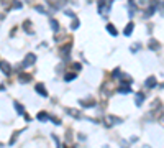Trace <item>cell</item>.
<instances>
[{"label": "cell", "instance_id": "obj_2", "mask_svg": "<svg viewBox=\"0 0 164 148\" xmlns=\"http://www.w3.org/2000/svg\"><path fill=\"white\" fill-rule=\"evenodd\" d=\"M35 61H36V56L30 53V54H26L25 59H23V66H31L33 63H35Z\"/></svg>", "mask_w": 164, "mask_h": 148}, {"label": "cell", "instance_id": "obj_14", "mask_svg": "<svg viewBox=\"0 0 164 148\" xmlns=\"http://www.w3.org/2000/svg\"><path fill=\"white\" fill-rule=\"evenodd\" d=\"M10 8H21V2H18V0H13L10 3Z\"/></svg>", "mask_w": 164, "mask_h": 148}, {"label": "cell", "instance_id": "obj_12", "mask_svg": "<svg viewBox=\"0 0 164 148\" xmlns=\"http://www.w3.org/2000/svg\"><path fill=\"white\" fill-rule=\"evenodd\" d=\"M118 92L128 94V92H131V87H128V86H122V87H118Z\"/></svg>", "mask_w": 164, "mask_h": 148}, {"label": "cell", "instance_id": "obj_15", "mask_svg": "<svg viewBox=\"0 0 164 148\" xmlns=\"http://www.w3.org/2000/svg\"><path fill=\"white\" fill-rule=\"evenodd\" d=\"M79 25H80V22L77 20V18H74L72 23H71V28H72V30H76V28H79Z\"/></svg>", "mask_w": 164, "mask_h": 148}, {"label": "cell", "instance_id": "obj_16", "mask_svg": "<svg viewBox=\"0 0 164 148\" xmlns=\"http://www.w3.org/2000/svg\"><path fill=\"white\" fill-rule=\"evenodd\" d=\"M149 48H151V50H158V48H159V43H156V40H151V43H149Z\"/></svg>", "mask_w": 164, "mask_h": 148}, {"label": "cell", "instance_id": "obj_1", "mask_svg": "<svg viewBox=\"0 0 164 148\" xmlns=\"http://www.w3.org/2000/svg\"><path fill=\"white\" fill-rule=\"evenodd\" d=\"M108 10H110V2L105 3L103 0H100V2H99V12H100V15L107 17L108 15Z\"/></svg>", "mask_w": 164, "mask_h": 148}, {"label": "cell", "instance_id": "obj_21", "mask_svg": "<svg viewBox=\"0 0 164 148\" xmlns=\"http://www.w3.org/2000/svg\"><path fill=\"white\" fill-rule=\"evenodd\" d=\"M139 2H141V5H148L149 0H139Z\"/></svg>", "mask_w": 164, "mask_h": 148}, {"label": "cell", "instance_id": "obj_13", "mask_svg": "<svg viewBox=\"0 0 164 148\" xmlns=\"http://www.w3.org/2000/svg\"><path fill=\"white\" fill-rule=\"evenodd\" d=\"M143 99H144V94H141V92H138V94H136V106H141Z\"/></svg>", "mask_w": 164, "mask_h": 148}, {"label": "cell", "instance_id": "obj_17", "mask_svg": "<svg viewBox=\"0 0 164 148\" xmlns=\"http://www.w3.org/2000/svg\"><path fill=\"white\" fill-rule=\"evenodd\" d=\"M74 78H76V73H67V74L64 76V79H66V81H72Z\"/></svg>", "mask_w": 164, "mask_h": 148}, {"label": "cell", "instance_id": "obj_10", "mask_svg": "<svg viewBox=\"0 0 164 148\" xmlns=\"http://www.w3.org/2000/svg\"><path fill=\"white\" fill-rule=\"evenodd\" d=\"M49 118V115H48L46 112H38V120H41V122H45Z\"/></svg>", "mask_w": 164, "mask_h": 148}, {"label": "cell", "instance_id": "obj_11", "mask_svg": "<svg viewBox=\"0 0 164 148\" xmlns=\"http://www.w3.org/2000/svg\"><path fill=\"white\" fill-rule=\"evenodd\" d=\"M31 76L30 74H20V82H30Z\"/></svg>", "mask_w": 164, "mask_h": 148}, {"label": "cell", "instance_id": "obj_20", "mask_svg": "<svg viewBox=\"0 0 164 148\" xmlns=\"http://www.w3.org/2000/svg\"><path fill=\"white\" fill-rule=\"evenodd\" d=\"M72 68H74L76 71H77V69L80 71V64H79V63H74V64H72Z\"/></svg>", "mask_w": 164, "mask_h": 148}, {"label": "cell", "instance_id": "obj_4", "mask_svg": "<svg viewBox=\"0 0 164 148\" xmlns=\"http://www.w3.org/2000/svg\"><path fill=\"white\" fill-rule=\"evenodd\" d=\"M79 104L82 107H85V109H89V107H92V106H95V101L94 99H85V101H79Z\"/></svg>", "mask_w": 164, "mask_h": 148}, {"label": "cell", "instance_id": "obj_6", "mask_svg": "<svg viewBox=\"0 0 164 148\" xmlns=\"http://www.w3.org/2000/svg\"><path fill=\"white\" fill-rule=\"evenodd\" d=\"M36 92H40L43 97H46V95H48V90L45 89V86H43V84H36Z\"/></svg>", "mask_w": 164, "mask_h": 148}, {"label": "cell", "instance_id": "obj_8", "mask_svg": "<svg viewBox=\"0 0 164 148\" xmlns=\"http://www.w3.org/2000/svg\"><path fill=\"white\" fill-rule=\"evenodd\" d=\"M133 28H135V25H133V23H128V25H127V28H125V36H130V35H131V33H133Z\"/></svg>", "mask_w": 164, "mask_h": 148}, {"label": "cell", "instance_id": "obj_19", "mask_svg": "<svg viewBox=\"0 0 164 148\" xmlns=\"http://www.w3.org/2000/svg\"><path fill=\"white\" fill-rule=\"evenodd\" d=\"M51 26H53V30H57V22L56 20H51Z\"/></svg>", "mask_w": 164, "mask_h": 148}, {"label": "cell", "instance_id": "obj_18", "mask_svg": "<svg viewBox=\"0 0 164 148\" xmlns=\"http://www.w3.org/2000/svg\"><path fill=\"white\" fill-rule=\"evenodd\" d=\"M15 107H17V112L18 114H23V106H21L20 102H15Z\"/></svg>", "mask_w": 164, "mask_h": 148}, {"label": "cell", "instance_id": "obj_3", "mask_svg": "<svg viewBox=\"0 0 164 148\" xmlns=\"http://www.w3.org/2000/svg\"><path fill=\"white\" fill-rule=\"evenodd\" d=\"M107 120L108 122H105V125H107V127H112V125H115V123H120V118L115 117V115H108Z\"/></svg>", "mask_w": 164, "mask_h": 148}, {"label": "cell", "instance_id": "obj_7", "mask_svg": "<svg viewBox=\"0 0 164 148\" xmlns=\"http://www.w3.org/2000/svg\"><path fill=\"white\" fill-rule=\"evenodd\" d=\"M0 68H2V71H3V73H5L7 76L10 74V64H8V63H5V61H2V63H0Z\"/></svg>", "mask_w": 164, "mask_h": 148}, {"label": "cell", "instance_id": "obj_9", "mask_svg": "<svg viewBox=\"0 0 164 148\" xmlns=\"http://www.w3.org/2000/svg\"><path fill=\"white\" fill-rule=\"evenodd\" d=\"M107 31L110 33V35H113V36H117V35H118V31L115 30V26L112 25V23H108V25H107Z\"/></svg>", "mask_w": 164, "mask_h": 148}, {"label": "cell", "instance_id": "obj_5", "mask_svg": "<svg viewBox=\"0 0 164 148\" xmlns=\"http://www.w3.org/2000/svg\"><path fill=\"white\" fill-rule=\"evenodd\" d=\"M144 86H146V87H154V86H156V78H154V76H149Z\"/></svg>", "mask_w": 164, "mask_h": 148}]
</instances>
